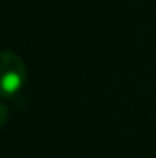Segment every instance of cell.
Masks as SVG:
<instances>
[{"mask_svg":"<svg viewBox=\"0 0 156 158\" xmlns=\"http://www.w3.org/2000/svg\"><path fill=\"white\" fill-rule=\"evenodd\" d=\"M25 64L12 51H0V98H10L25 84Z\"/></svg>","mask_w":156,"mask_h":158,"instance_id":"6da1fadb","label":"cell"},{"mask_svg":"<svg viewBox=\"0 0 156 158\" xmlns=\"http://www.w3.org/2000/svg\"><path fill=\"white\" fill-rule=\"evenodd\" d=\"M7 119H9V108L3 103H0V128L7 123Z\"/></svg>","mask_w":156,"mask_h":158,"instance_id":"7a4b0ae2","label":"cell"}]
</instances>
